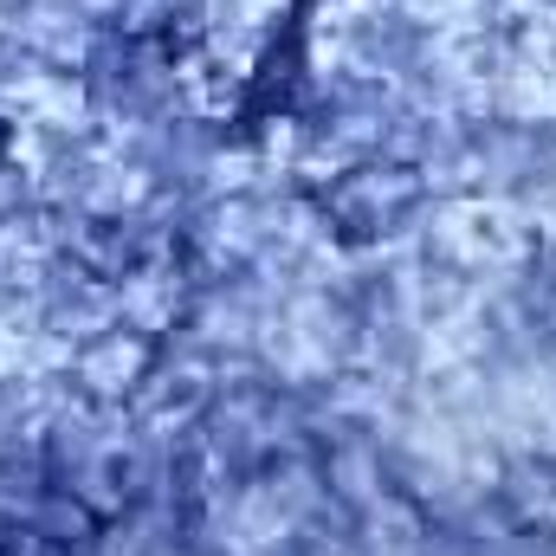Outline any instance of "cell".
I'll use <instances>...</instances> for the list:
<instances>
[{"mask_svg": "<svg viewBox=\"0 0 556 556\" xmlns=\"http://www.w3.org/2000/svg\"><path fill=\"white\" fill-rule=\"evenodd\" d=\"M91 525L78 518V498H65L52 479L7 472L0 485V556H85Z\"/></svg>", "mask_w": 556, "mask_h": 556, "instance_id": "cell-1", "label": "cell"}, {"mask_svg": "<svg viewBox=\"0 0 556 556\" xmlns=\"http://www.w3.org/2000/svg\"><path fill=\"white\" fill-rule=\"evenodd\" d=\"M0 142H7V130H0Z\"/></svg>", "mask_w": 556, "mask_h": 556, "instance_id": "cell-2", "label": "cell"}]
</instances>
